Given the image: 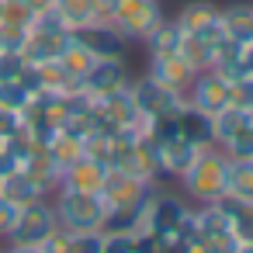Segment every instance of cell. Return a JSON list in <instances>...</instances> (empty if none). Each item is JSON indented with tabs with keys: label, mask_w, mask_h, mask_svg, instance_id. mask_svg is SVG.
Instances as JSON below:
<instances>
[{
	"label": "cell",
	"mask_w": 253,
	"mask_h": 253,
	"mask_svg": "<svg viewBox=\"0 0 253 253\" xmlns=\"http://www.w3.org/2000/svg\"><path fill=\"white\" fill-rule=\"evenodd\" d=\"M191 215V201L173 191V187H156L149 205H146V218L139 232H153V236H170L184 218Z\"/></svg>",
	"instance_id": "5"
},
{
	"label": "cell",
	"mask_w": 253,
	"mask_h": 253,
	"mask_svg": "<svg viewBox=\"0 0 253 253\" xmlns=\"http://www.w3.org/2000/svg\"><path fill=\"white\" fill-rule=\"evenodd\" d=\"M28 59L14 49H0V84H7V80H21Z\"/></svg>",
	"instance_id": "23"
},
{
	"label": "cell",
	"mask_w": 253,
	"mask_h": 253,
	"mask_svg": "<svg viewBox=\"0 0 253 253\" xmlns=\"http://www.w3.org/2000/svg\"><path fill=\"white\" fill-rule=\"evenodd\" d=\"M4 253H42V246H11V243H4Z\"/></svg>",
	"instance_id": "28"
},
{
	"label": "cell",
	"mask_w": 253,
	"mask_h": 253,
	"mask_svg": "<svg viewBox=\"0 0 253 253\" xmlns=\"http://www.w3.org/2000/svg\"><path fill=\"white\" fill-rule=\"evenodd\" d=\"M184 101L191 108L205 111V115H218L222 108L232 104V80L218 70H198L187 94H184Z\"/></svg>",
	"instance_id": "7"
},
{
	"label": "cell",
	"mask_w": 253,
	"mask_h": 253,
	"mask_svg": "<svg viewBox=\"0 0 253 253\" xmlns=\"http://www.w3.org/2000/svg\"><path fill=\"white\" fill-rule=\"evenodd\" d=\"M142 56H146V70L142 73H149L153 80L167 84L177 94H187V87H191V80L198 73L191 63H184L180 56H149V52H142Z\"/></svg>",
	"instance_id": "10"
},
{
	"label": "cell",
	"mask_w": 253,
	"mask_h": 253,
	"mask_svg": "<svg viewBox=\"0 0 253 253\" xmlns=\"http://www.w3.org/2000/svg\"><path fill=\"white\" fill-rule=\"evenodd\" d=\"M104 173H108L104 163H97V160H90V156H80L77 163H70V167L63 170L59 187H73V191H101Z\"/></svg>",
	"instance_id": "13"
},
{
	"label": "cell",
	"mask_w": 253,
	"mask_h": 253,
	"mask_svg": "<svg viewBox=\"0 0 253 253\" xmlns=\"http://www.w3.org/2000/svg\"><path fill=\"white\" fill-rule=\"evenodd\" d=\"M229 167H232V160L225 156L222 146H201L173 187L191 205H211V201L229 194Z\"/></svg>",
	"instance_id": "1"
},
{
	"label": "cell",
	"mask_w": 253,
	"mask_h": 253,
	"mask_svg": "<svg viewBox=\"0 0 253 253\" xmlns=\"http://www.w3.org/2000/svg\"><path fill=\"white\" fill-rule=\"evenodd\" d=\"M0 194H4L14 208H25V205H32V201H39V198H49V191H45L28 170H14V173H7V177H0Z\"/></svg>",
	"instance_id": "12"
},
{
	"label": "cell",
	"mask_w": 253,
	"mask_h": 253,
	"mask_svg": "<svg viewBox=\"0 0 253 253\" xmlns=\"http://www.w3.org/2000/svg\"><path fill=\"white\" fill-rule=\"evenodd\" d=\"M222 149H225L229 160H253V122H250L243 132H236Z\"/></svg>",
	"instance_id": "22"
},
{
	"label": "cell",
	"mask_w": 253,
	"mask_h": 253,
	"mask_svg": "<svg viewBox=\"0 0 253 253\" xmlns=\"http://www.w3.org/2000/svg\"><path fill=\"white\" fill-rule=\"evenodd\" d=\"M177 118H180V135H184L187 142H194V146H215L211 115H205V111H198V108H191V104L184 101V108L177 111Z\"/></svg>",
	"instance_id": "15"
},
{
	"label": "cell",
	"mask_w": 253,
	"mask_h": 253,
	"mask_svg": "<svg viewBox=\"0 0 253 253\" xmlns=\"http://www.w3.org/2000/svg\"><path fill=\"white\" fill-rule=\"evenodd\" d=\"M135 253H167V250H163L160 236H153V232H135Z\"/></svg>",
	"instance_id": "26"
},
{
	"label": "cell",
	"mask_w": 253,
	"mask_h": 253,
	"mask_svg": "<svg viewBox=\"0 0 253 253\" xmlns=\"http://www.w3.org/2000/svg\"><path fill=\"white\" fill-rule=\"evenodd\" d=\"M52 7L59 11V18L66 21V28H84L90 21H97V7L94 0H52Z\"/></svg>",
	"instance_id": "17"
},
{
	"label": "cell",
	"mask_w": 253,
	"mask_h": 253,
	"mask_svg": "<svg viewBox=\"0 0 253 253\" xmlns=\"http://www.w3.org/2000/svg\"><path fill=\"white\" fill-rule=\"evenodd\" d=\"M222 28H225V39H232L236 45H253V0L222 4Z\"/></svg>",
	"instance_id": "11"
},
{
	"label": "cell",
	"mask_w": 253,
	"mask_h": 253,
	"mask_svg": "<svg viewBox=\"0 0 253 253\" xmlns=\"http://www.w3.org/2000/svg\"><path fill=\"white\" fill-rule=\"evenodd\" d=\"M180 45H184V32H180V25L167 14V18L146 35L142 52H149V56H180Z\"/></svg>",
	"instance_id": "14"
},
{
	"label": "cell",
	"mask_w": 253,
	"mask_h": 253,
	"mask_svg": "<svg viewBox=\"0 0 253 253\" xmlns=\"http://www.w3.org/2000/svg\"><path fill=\"white\" fill-rule=\"evenodd\" d=\"M104 239H101V253H135V232H125V229H101Z\"/></svg>",
	"instance_id": "21"
},
{
	"label": "cell",
	"mask_w": 253,
	"mask_h": 253,
	"mask_svg": "<svg viewBox=\"0 0 253 253\" xmlns=\"http://www.w3.org/2000/svg\"><path fill=\"white\" fill-rule=\"evenodd\" d=\"M128 90H132V101H135V108H139V115L146 122L163 118V115H173V111L184 108V94L170 90L167 84L153 80L149 73H135L132 84H128Z\"/></svg>",
	"instance_id": "6"
},
{
	"label": "cell",
	"mask_w": 253,
	"mask_h": 253,
	"mask_svg": "<svg viewBox=\"0 0 253 253\" xmlns=\"http://www.w3.org/2000/svg\"><path fill=\"white\" fill-rule=\"evenodd\" d=\"M32 104V94L25 90V84L21 80H7V84H0V108L4 111H25Z\"/></svg>",
	"instance_id": "20"
},
{
	"label": "cell",
	"mask_w": 253,
	"mask_h": 253,
	"mask_svg": "<svg viewBox=\"0 0 253 253\" xmlns=\"http://www.w3.org/2000/svg\"><path fill=\"white\" fill-rule=\"evenodd\" d=\"M132 66H128V52L125 56H108V59H94L84 77H80V90H87L90 97H101V94H111V90H122L132 84Z\"/></svg>",
	"instance_id": "8"
},
{
	"label": "cell",
	"mask_w": 253,
	"mask_h": 253,
	"mask_svg": "<svg viewBox=\"0 0 253 253\" xmlns=\"http://www.w3.org/2000/svg\"><path fill=\"white\" fill-rule=\"evenodd\" d=\"M21 125H25V118L18 111H4V108H0V139H11L14 132H21Z\"/></svg>",
	"instance_id": "25"
},
{
	"label": "cell",
	"mask_w": 253,
	"mask_h": 253,
	"mask_svg": "<svg viewBox=\"0 0 253 253\" xmlns=\"http://www.w3.org/2000/svg\"><path fill=\"white\" fill-rule=\"evenodd\" d=\"M73 39L94 56V59H108V56H125L128 42L122 39V32L111 21H90L84 28H73Z\"/></svg>",
	"instance_id": "9"
},
{
	"label": "cell",
	"mask_w": 253,
	"mask_h": 253,
	"mask_svg": "<svg viewBox=\"0 0 253 253\" xmlns=\"http://www.w3.org/2000/svg\"><path fill=\"white\" fill-rule=\"evenodd\" d=\"M229 194L253 201V160H232L229 167Z\"/></svg>",
	"instance_id": "18"
},
{
	"label": "cell",
	"mask_w": 253,
	"mask_h": 253,
	"mask_svg": "<svg viewBox=\"0 0 253 253\" xmlns=\"http://www.w3.org/2000/svg\"><path fill=\"white\" fill-rule=\"evenodd\" d=\"M0 21H4V0H0Z\"/></svg>",
	"instance_id": "29"
},
{
	"label": "cell",
	"mask_w": 253,
	"mask_h": 253,
	"mask_svg": "<svg viewBox=\"0 0 253 253\" xmlns=\"http://www.w3.org/2000/svg\"><path fill=\"white\" fill-rule=\"evenodd\" d=\"M56 229H59V218H56L52 198H39V201L18 208L14 229L7 232L4 243H11V246H42Z\"/></svg>",
	"instance_id": "4"
},
{
	"label": "cell",
	"mask_w": 253,
	"mask_h": 253,
	"mask_svg": "<svg viewBox=\"0 0 253 253\" xmlns=\"http://www.w3.org/2000/svg\"><path fill=\"white\" fill-rule=\"evenodd\" d=\"M101 239H104L101 229H90V232L63 229V246H59V253H101Z\"/></svg>",
	"instance_id": "19"
},
{
	"label": "cell",
	"mask_w": 253,
	"mask_h": 253,
	"mask_svg": "<svg viewBox=\"0 0 253 253\" xmlns=\"http://www.w3.org/2000/svg\"><path fill=\"white\" fill-rule=\"evenodd\" d=\"M52 208L63 229L73 232H90V229H104L111 205L104 201L101 191H73V187H56L52 194Z\"/></svg>",
	"instance_id": "2"
},
{
	"label": "cell",
	"mask_w": 253,
	"mask_h": 253,
	"mask_svg": "<svg viewBox=\"0 0 253 253\" xmlns=\"http://www.w3.org/2000/svg\"><path fill=\"white\" fill-rule=\"evenodd\" d=\"M167 18L163 0H118V7L111 14V25L122 32L128 45H142L146 35Z\"/></svg>",
	"instance_id": "3"
},
{
	"label": "cell",
	"mask_w": 253,
	"mask_h": 253,
	"mask_svg": "<svg viewBox=\"0 0 253 253\" xmlns=\"http://www.w3.org/2000/svg\"><path fill=\"white\" fill-rule=\"evenodd\" d=\"M253 122V111L239 108V104H229L222 108L218 115H211V128H215V146H225L236 132H243L246 125Z\"/></svg>",
	"instance_id": "16"
},
{
	"label": "cell",
	"mask_w": 253,
	"mask_h": 253,
	"mask_svg": "<svg viewBox=\"0 0 253 253\" xmlns=\"http://www.w3.org/2000/svg\"><path fill=\"white\" fill-rule=\"evenodd\" d=\"M21 4H25V7H28L32 14H39V11H45V7L52 4V0H21Z\"/></svg>",
	"instance_id": "27"
},
{
	"label": "cell",
	"mask_w": 253,
	"mask_h": 253,
	"mask_svg": "<svg viewBox=\"0 0 253 253\" xmlns=\"http://www.w3.org/2000/svg\"><path fill=\"white\" fill-rule=\"evenodd\" d=\"M14 218H18V208H14L4 194H0V243H4V239H7V232L14 229Z\"/></svg>",
	"instance_id": "24"
}]
</instances>
